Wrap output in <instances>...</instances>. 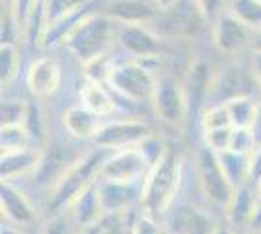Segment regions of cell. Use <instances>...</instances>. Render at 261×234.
Segmentation results:
<instances>
[{"label":"cell","mask_w":261,"mask_h":234,"mask_svg":"<svg viewBox=\"0 0 261 234\" xmlns=\"http://www.w3.org/2000/svg\"><path fill=\"white\" fill-rule=\"evenodd\" d=\"M185 184V158L179 148L168 145L164 156L150 168L142 184L141 211L164 223V217L179 199Z\"/></svg>","instance_id":"6da1fadb"},{"label":"cell","mask_w":261,"mask_h":234,"mask_svg":"<svg viewBox=\"0 0 261 234\" xmlns=\"http://www.w3.org/2000/svg\"><path fill=\"white\" fill-rule=\"evenodd\" d=\"M109 154H111L109 150L99 148V146L88 148L86 152L61 176V179L55 184V188L45 197L43 205H41L43 219L51 217V215L65 213L70 207V203L76 199L82 191L90 188L92 184H96L99 179L101 166Z\"/></svg>","instance_id":"7a4b0ae2"},{"label":"cell","mask_w":261,"mask_h":234,"mask_svg":"<svg viewBox=\"0 0 261 234\" xmlns=\"http://www.w3.org/2000/svg\"><path fill=\"white\" fill-rule=\"evenodd\" d=\"M113 43H117V23L101 12H90L84 16L63 41L68 53L84 67L108 57Z\"/></svg>","instance_id":"3957f363"},{"label":"cell","mask_w":261,"mask_h":234,"mask_svg":"<svg viewBox=\"0 0 261 234\" xmlns=\"http://www.w3.org/2000/svg\"><path fill=\"white\" fill-rule=\"evenodd\" d=\"M193 179L205 205L222 217L234 197L236 188L224 176L218 164L217 152H213L205 145L199 146L193 156Z\"/></svg>","instance_id":"277c9868"},{"label":"cell","mask_w":261,"mask_h":234,"mask_svg":"<svg viewBox=\"0 0 261 234\" xmlns=\"http://www.w3.org/2000/svg\"><path fill=\"white\" fill-rule=\"evenodd\" d=\"M154 61H123L115 63L108 78V86L113 94L129 103H152L158 76L154 74Z\"/></svg>","instance_id":"5b68a950"},{"label":"cell","mask_w":261,"mask_h":234,"mask_svg":"<svg viewBox=\"0 0 261 234\" xmlns=\"http://www.w3.org/2000/svg\"><path fill=\"white\" fill-rule=\"evenodd\" d=\"M84 152L86 150H76V146L68 145L65 141H49V145L41 150V158L35 172L30 176L33 191L39 193V209L49 191L55 188V184Z\"/></svg>","instance_id":"8992f818"},{"label":"cell","mask_w":261,"mask_h":234,"mask_svg":"<svg viewBox=\"0 0 261 234\" xmlns=\"http://www.w3.org/2000/svg\"><path fill=\"white\" fill-rule=\"evenodd\" d=\"M222 217L193 199H179L164 217L166 234H215Z\"/></svg>","instance_id":"52a82bcc"},{"label":"cell","mask_w":261,"mask_h":234,"mask_svg":"<svg viewBox=\"0 0 261 234\" xmlns=\"http://www.w3.org/2000/svg\"><path fill=\"white\" fill-rule=\"evenodd\" d=\"M0 211H2V223L20 226L30 232H35L39 223L43 221L39 205H35L32 195L18 184H2Z\"/></svg>","instance_id":"ba28073f"},{"label":"cell","mask_w":261,"mask_h":234,"mask_svg":"<svg viewBox=\"0 0 261 234\" xmlns=\"http://www.w3.org/2000/svg\"><path fill=\"white\" fill-rule=\"evenodd\" d=\"M150 108L158 121L166 127H181L187 123V100L184 86L170 74L158 76Z\"/></svg>","instance_id":"9c48e42d"},{"label":"cell","mask_w":261,"mask_h":234,"mask_svg":"<svg viewBox=\"0 0 261 234\" xmlns=\"http://www.w3.org/2000/svg\"><path fill=\"white\" fill-rule=\"evenodd\" d=\"M154 131L139 117H125V119H115V121H106L98 133L94 146L106 148L109 152H117L125 148H135L139 146Z\"/></svg>","instance_id":"30bf717a"},{"label":"cell","mask_w":261,"mask_h":234,"mask_svg":"<svg viewBox=\"0 0 261 234\" xmlns=\"http://www.w3.org/2000/svg\"><path fill=\"white\" fill-rule=\"evenodd\" d=\"M117 43L133 61H156L162 57V37L144 23H117Z\"/></svg>","instance_id":"8fae6325"},{"label":"cell","mask_w":261,"mask_h":234,"mask_svg":"<svg viewBox=\"0 0 261 234\" xmlns=\"http://www.w3.org/2000/svg\"><path fill=\"white\" fill-rule=\"evenodd\" d=\"M148 172H150V164L135 146V148L111 152L101 166L99 179L121 181V184H142Z\"/></svg>","instance_id":"7c38bea8"},{"label":"cell","mask_w":261,"mask_h":234,"mask_svg":"<svg viewBox=\"0 0 261 234\" xmlns=\"http://www.w3.org/2000/svg\"><path fill=\"white\" fill-rule=\"evenodd\" d=\"M211 25H213L211 28L213 45L220 55L236 57L240 53H244L246 47L251 49L253 32L240 20H236L230 12H222Z\"/></svg>","instance_id":"4fadbf2b"},{"label":"cell","mask_w":261,"mask_h":234,"mask_svg":"<svg viewBox=\"0 0 261 234\" xmlns=\"http://www.w3.org/2000/svg\"><path fill=\"white\" fill-rule=\"evenodd\" d=\"M63 84V67L51 55L37 57L25 70V88L35 100H49Z\"/></svg>","instance_id":"5bb4252c"},{"label":"cell","mask_w":261,"mask_h":234,"mask_svg":"<svg viewBox=\"0 0 261 234\" xmlns=\"http://www.w3.org/2000/svg\"><path fill=\"white\" fill-rule=\"evenodd\" d=\"M251 86L257 88L255 80L251 76L250 65L248 68L238 67V65H228V67L220 68V72L213 76L208 106H222L232 98L251 96Z\"/></svg>","instance_id":"9a60e30c"},{"label":"cell","mask_w":261,"mask_h":234,"mask_svg":"<svg viewBox=\"0 0 261 234\" xmlns=\"http://www.w3.org/2000/svg\"><path fill=\"white\" fill-rule=\"evenodd\" d=\"M142 184H121V181L98 179V191L103 213H127L141 209Z\"/></svg>","instance_id":"2e32d148"},{"label":"cell","mask_w":261,"mask_h":234,"mask_svg":"<svg viewBox=\"0 0 261 234\" xmlns=\"http://www.w3.org/2000/svg\"><path fill=\"white\" fill-rule=\"evenodd\" d=\"M61 123H63V131L68 139L78 141V143H88V141L94 143L101 127L106 125V119L99 117L98 113L90 112L82 103H78V106L66 108L63 112Z\"/></svg>","instance_id":"e0dca14e"},{"label":"cell","mask_w":261,"mask_h":234,"mask_svg":"<svg viewBox=\"0 0 261 234\" xmlns=\"http://www.w3.org/2000/svg\"><path fill=\"white\" fill-rule=\"evenodd\" d=\"M101 14H106L115 23H144L154 22L160 10L152 0H109Z\"/></svg>","instance_id":"ac0fdd59"},{"label":"cell","mask_w":261,"mask_h":234,"mask_svg":"<svg viewBox=\"0 0 261 234\" xmlns=\"http://www.w3.org/2000/svg\"><path fill=\"white\" fill-rule=\"evenodd\" d=\"M257 191H255V186L253 184H248V186H242L234 191V197L228 203L226 211L222 215V221L226 224H230L234 230L238 232H246L248 224H250V219L255 207H257Z\"/></svg>","instance_id":"d6986e66"},{"label":"cell","mask_w":261,"mask_h":234,"mask_svg":"<svg viewBox=\"0 0 261 234\" xmlns=\"http://www.w3.org/2000/svg\"><path fill=\"white\" fill-rule=\"evenodd\" d=\"M39 158H41V150H37V148L2 154L0 158L2 184H18L20 179L30 178L39 164Z\"/></svg>","instance_id":"ffe728a7"},{"label":"cell","mask_w":261,"mask_h":234,"mask_svg":"<svg viewBox=\"0 0 261 234\" xmlns=\"http://www.w3.org/2000/svg\"><path fill=\"white\" fill-rule=\"evenodd\" d=\"M66 213L72 217V221L76 223L80 230H84L88 226L98 223L99 219L106 215L103 207H101V199H99L98 181L82 191L76 199L70 203V207L66 209Z\"/></svg>","instance_id":"44dd1931"},{"label":"cell","mask_w":261,"mask_h":234,"mask_svg":"<svg viewBox=\"0 0 261 234\" xmlns=\"http://www.w3.org/2000/svg\"><path fill=\"white\" fill-rule=\"evenodd\" d=\"M80 103L88 108L90 112L98 113L103 119L117 110L115 94L111 92V88L106 82H98L92 78H84V82L80 86Z\"/></svg>","instance_id":"7402d4cb"},{"label":"cell","mask_w":261,"mask_h":234,"mask_svg":"<svg viewBox=\"0 0 261 234\" xmlns=\"http://www.w3.org/2000/svg\"><path fill=\"white\" fill-rule=\"evenodd\" d=\"M217 158L224 176L236 190L250 184L251 154H244V152H236V150H222V152H217Z\"/></svg>","instance_id":"603a6c76"},{"label":"cell","mask_w":261,"mask_h":234,"mask_svg":"<svg viewBox=\"0 0 261 234\" xmlns=\"http://www.w3.org/2000/svg\"><path fill=\"white\" fill-rule=\"evenodd\" d=\"M23 129L28 131L30 139H32L33 148L43 150L45 146L49 145V133H47V119H45L43 108L39 106V101L33 100L28 101L25 108V117H23Z\"/></svg>","instance_id":"cb8c5ba5"},{"label":"cell","mask_w":261,"mask_h":234,"mask_svg":"<svg viewBox=\"0 0 261 234\" xmlns=\"http://www.w3.org/2000/svg\"><path fill=\"white\" fill-rule=\"evenodd\" d=\"M92 0H45V23L47 30L57 23L74 18L78 14L90 10ZM45 30V32H47Z\"/></svg>","instance_id":"d4e9b609"},{"label":"cell","mask_w":261,"mask_h":234,"mask_svg":"<svg viewBox=\"0 0 261 234\" xmlns=\"http://www.w3.org/2000/svg\"><path fill=\"white\" fill-rule=\"evenodd\" d=\"M137 211L106 213L96 224L84 228L82 234H133V221Z\"/></svg>","instance_id":"484cf974"},{"label":"cell","mask_w":261,"mask_h":234,"mask_svg":"<svg viewBox=\"0 0 261 234\" xmlns=\"http://www.w3.org/2000/svg\"><path fill=\"white\" fill-rule=\"evenodd\" d=\"M222 106L226 108L230 121L236 129H250L255 117V110H257V100L253 96H238Z\"/></svg>","instance_id":"4316f807"},{"label":"cell","mask_w":261,"mask_h":234,"mask_svg":"<svg viewBox=\"0 0 261 234\" xmlns=\"http://www.w3.org/2000/svg\"><path fill=\"white\" fill-rule=\"evenodd\" d=\"M226 12L236 20L248 25L251 32L261 28V2L259 0H228Z\"/></svg>","instance_id":"83f0119b"},{"label":"cell","mask_w":261,"mask_h":234,"mask_svg":"<svg viewBox=\"0 0 261 234\" xmlns=\"http://www.w3.org/2000/svg\"><path fill=\"white\" fill-rule=\"evenodd\" d=\"M0 146H2V154H10V152H20L33 148L32 139L28 131L23 129V125H10V127H2L0 131Z\"/></svg>","instance_id":"f1b7e54d"},{"label":"cell","mask_w":261,"mask_h":234,"mask_svg":"<svg viewBox=\"0 0 261 234\" xmlns=\"http://www.w3.org/2000/svg\"><path fill=\"white\" fill-rule=\"evenodd\" d=\"M20 51L16 43H2L0 45V82H2V90L8 88L10 82L18 74L20 68Z\"/></svg>","instance_id":"f546056e"},{"label":"cell","mask_w":261,"mask_h":234,"mask_svg":"<svg viewBox=\"0 0 261 234\" xmlns=\"http://www.w3.org/2000/svg\"><path fill=\"white\" fill-rule=\"evenodd\" d=\"M37 234H82V230L72 221V217L68 213H59V215H51L45 217L43 221L37 226Z\"/></svg>","instance_id":"4dcf8cb0"},{"label":"cell","mask_w":261,"mask_h":234,"mask_svg":"<svg viewBox=\"0 0 261 234\" xmlns=\"http://www.w3.org/2000/svg\"><path fill=\"white\" fill-rule=\"evenodd\" d=\"M199 125H201V133L234 127L232 121H230L228 112H226V108H224V106H208L207 110L203 112V115H201Z\"/></svg>","instance_id":"1f68e13d"},{"label":"cell","mask_w":261,"mask_h":234,"mask_svg":"<svg viewBox=\"0 0 261 234\" xmlns=\"http://www.w3.org/2000/svg\"><path fill=\"white\" fill-rule=\"evenodd\" d=\"M28 101L23 100H2V127L22 125L25 117Z\"/></svg>","instance_id":"d6a6232c"},{"label":"cell","mask_w":261,"mask_h":234,"mask_svg":"<svg viewBox=\"0 0 261 234\" xmlns=\"http://www.w3.org/2000/svg\"><path fill=\"white\" fill-rule=\"evenodd\" d=\"M257 148L255 139L251 135L250 129H234V137H232V145L228 150H236V152H244V154H251Z\"/></svg>","instance_id":"836d02e7"},{"label":"cell","mask_w":261,"mask_h":234,"mask_svg":"<svg viewBox=\"0 0 261 234\" xmlns=\"http://www.w3.org/2000/svg\"><path fill=\"white\" fill-rule=\"evenodd\" d=\"M195 2L205 22L208 23H213L222 12H226V6H228V0H195Z\"/></svg>","instance_id":"e575fe53"},{"label":"cell","mask_w":261,"mask_h":234,"mask_svg":"<svg viewBox=\"0 0 261 234\" xmlns=\"http://www.w3.org/2000/svg\"><path fill=\"white\" fill-rule=\"evenodd\" d=\"M261 181V146H257L251 152V164H250V184Z\"/></svg>","instance_id":"d590c367"},{"label":"cell","mask_w":261,"mask_h":234,"mask_svg":"<svg viewBox=\"0 0 261 234\" xmlns=\"http://www.w3.org/2000/svg\"><path fill=\"white\" fill-rule=\"evenodd\" d=\"M250 70H251L253 80H255V84H257V90L261 92V53L259 51H251Z\"/></svg>","instance_id":"8d00e7d4"},{"label":"cell","mask_w":261,"mask_h":234,"mask_svg":"<svg viewBox=\"0 0 261 234\" xmlns=\"http://www.w3.org/2000/svg\"><path fill=\"white\" fill-rule=\"evenodd\" d=\"M250 131L255 139V145L261 146V100H257V110H255V117H253Z\"/></svg>","instance_id":"74e56055"},{"label":"cell","mask_w":261,"mask_h":234,"mask_svg":"<svg viewBox=\"0 0 261 234\" xmlns=\"http://www.w3.org/2000/svg\"><path fill=\"white\" fill-rule=\"evenodd\" d=\"M0 234H32L30 230H23L20 226H14V224H8V223H2L0 226Z\"/></svg>","instance_id":"f35d334b"},{"label":"cell","mask_w":261,"mask_h":234,"mask_svg":"<svg viewBox=\"0 0 261 234\" xmlns=\"http://www.w3.org/2000/svg\"><path fill=\"white\" fill-rule=\"evenodd\" d=\"M152 2L158 6V10L160 12H166V10H170V8H174L179 0H152Z\"/></svg>","instance_id":"ab89813d"},{"label":"cell","mask_w":261,"mask_h":234,"mask_svg":"<svg viewBox=\"0 0 261 234\" xmlns=\"http://www.w3.org/2000/svg\"><path fill=\"white\" fill-rule=\"evenodd\" d=\"M251 51H259V53H261V28L253 32V39H251Z\"/></svg>","instance_id":"60d3db41"},{"label":"cell","mask_w":261,"mask_h":234,"mask_svg":"<svg viewBox=\"0 0 261 234\" xmlns=\"http://www.w3.org/2000/svg\"><path fill=\"white\" fill-rule=\"evenodd\" d=\"M215 234H242V232H238V230H234L230 224H226L224 221L218 224V228H217V232Z\"/></svg>","instance_id":"b9f144b4"},{"label":"cell","mask_w":261,"mask_h":234,"mask_svg":"<svg viewBox=\"0 0 261 234\" xmlns=\"http://www.w3.org/2000/svg\"><path fill=\"white\" fill-rule=\"evenodd\" d=\"M255 191H257V199L261 201V181H257V184H255Z\"/></svg>","instance_id":"7bdbcfd3"},{"label":"cell","mask_w":261,"mask_h":234,"mask_svg":"<svg viewBox=\"0 0 261 234\" xmlns=\"http://www.w3.org/2000/svg\"><path fill=\"white\" fill-rule=\"evenodd\" d=\"M32 234H37V232H32Z\"/></svg>","instance_id":"ee69618b"},{"label":"cell","mask_w":261,"mask_h":234,"mask_svg":"<svg viewBox=\"0 0 261 234\" xmlns=\"http://www.w3.org/2000/svg\"><path fill=\"white\" fill-rule=\"evenodd\" d=\"M259 2H261V0H259Z\"/></svg>","instance_id":"f6af8a7d"}]
</instances>
